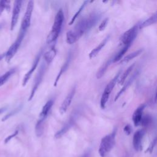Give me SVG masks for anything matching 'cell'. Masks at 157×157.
I'll use <instances>...</instances> for the list:
<instances>
[{
    "label": "cell",
    "instance_id": "9",
    "mask_svg": "<svg viewBox=\"0 0 157 157\" xmlns=\"http://www.w3.org/2000/svg\"><path fill=\"white\" fill-rule=\"evenodd\" d=\"M33 8H34V2L33 1H29L28 2L26 11L24 14L23 18L22 19V21L21 23V28H20L21 30L26 32L28 28L30 26Z\"/></svg>",
    "mask_w": 157,
    "mask_h": 157
},
{
    "label": "cell",
    "instance_id": "6",
    "mask_svg": "<svg viewBox=\"0 0 157 157\" xmlns=\"http://www.w3.org/2000/svg\"><path fill=\"white\" fill-rule=\"evenodd\" d=\"M79 114H80V109H75L73 111V112L71 113L69 118L65 123L64 126L58 131L56 132V134H55V137L56 139H58L62 137L64 134H65L74 126Z\"/></svg>",
    "mask_w": 157,
    "mask_h": 157
},
{
    "label": "cell",
    "instance_id": "34",
    "mask_svg": "<svg viewBox=\"0 0 157 157\" xmlns=\"http://www.w3.org/2000/svg\"><path fill=\"white\" fill-rule=\"evenodd\" d=\"M123 131H124V133H125L126 135H129V134L131 133V131H132L131 126L129 124H126V125L124 127Z\"/></svg>",
    "mask_w": 157,
    "mask_h": 157
},
{
    "label": "cell",
    "instance_id": "18",
    "mask_svg": "<svg viewBox=\"0 0 157 157\" xmlns=\"http://www.w3.org/2000/svg\"><path fill=\"white\" fill-rule=\"evenodd\" d=\"M56 55V50L55 48V45H51V47L49 50H48L44 55V58L45 63L47 64H49L55 58Z\"/></svg>",
    "mask_w": 157,
    "mask_h": 157
},
{
    "label": "cell",
    "instance_id": "10",
    "mask_svg": "<svg viewBox=\"0 0 157 157\" xmlns=\"http://www.w3.org/2000/svg\"><path fill=\"white\" fill-rule=\"evenodd\" d=\"M22 1H15L13 3V7L12 10V15L10 21V30L12 31L15 28L18 20L19 17V15L20 13L21 5H22Z\"/></svg>",
    "mask_w": 157,
    "mask_h": 157
},
{
    "label": "cell",
    "instance_id": "29",
    "mask_svg": "<svg viewBox=\"0 0 157 157\" xmlns=\"http://www.w3.org/2000/svg\"><path fill=\"white\" fill-rule=\"evenodd\" d=\"M10 9V1H0V16L4 11L5 9L6 10L9 11Z\"/></svg>",
    "mask_w": 157,
    "mask_h": 157
},
{
    "label": "cell",
    "instance_id": "12",
    "mask_svg": "<svg viewBox=\"0 0 157 157\" xmlns=\"http://www.w3.org/2000/svg\"><path fill=\"white\" fill-rule=\"evenodd\" d=\"M75 90H76V86H73L72 89L70 90V91L69 92V93L67 94L66 98H64L63 102L61 103V106L59 107V112L61 115L66 113L67 109L70 106L71 102L72 101V99L74 97V95L75 93Z\"/></svg>",
    "mask_w": 157,
    "mask_h": 157
},
{
    "label": "cell",
    "instance_id": "17",
    "mask_svg": "<svg viewBox=\"0 0 157 157\" xmlns=\"http://www.w3.org/2000/svg\"><path fill=\"white\" fill-rule=\"evenodd\" d=\"M53 104H54V101L52 99H49L48 101H47V102L43 106V107L42 109V110H41V112L39 114V118L40 119H42V120H45L46 118L47 117L48 115L49 114V112H50Z\"/></svg>",
    "mask_w": 157,
    "mask_h": 157
},
{
    "label": "cell",
    "instance_id": "33",
    "mask_svg": "<svg viewBox=\"0 0 157 157\" xmlns=\"http://www.w3.org/2000/svg\"><path fill=\"white\" fill-rule=\"evenodd\" d=\"M18 130H16L13 133L9 135V136H7L4 140V144H7L12 139H13L14 137H15L18 134Z\"/></svg>",
    "mask_w": 157,
    "mask_h": 157
},
{
    "label": "cell",
    "instance_id": "4",
    "mask_svg": "<svg viewBox=\"0 0 157 157\" xmlns=\"http://www.w3.org/2000/svg\"><path fill=\"white\" fill-rule=\"evenodd\" d=\"M121 74V70L119 71L117 74L115 75V77L109 82V83L106 85V86L104 88V90L102 94L101 101H100V106L102 109H105L106 104L109 100V96L110 95V93L113 90V88L115 87L116 83H117V80Z\"/></svg>",
    "mask_w": 157,
    "mask_h": 157
},
{
    "label": "cell",
    "instance_id": "11",
    "mask_svg": "<svg viewBox=\"0 0 157 157\" xmlns=\"http://www.w3.org/2000/svg\"><path fill=\"white\" fill-rule=\"evenodd\" d=\"M42 55V50H41L39 53L38 54L36 55V58H34V60L32 64V66L31 67V68L29 69V70L26 72V74L25 75L24 77H23V82H22V86H25L26 83H28V80H29V78H31L32 74H33V72H34V71L36 70L37 66H38V64L39 63V61H40V59L41 58V56Z\"/></svg>",
    "mask_w": 157,
    "mask_h": 157
},
{
    "label": "cell",
    "instance_id": "31",
    "mask_svg": "<svg viewBox=\"0 0 157 157\" xmlns=\"http://www.w3.org/2000/svg\"><path fill=\"white\" fill-rule=\"evenodd\" d=\"M151 122H152L151 117L148 115H146L142 117L140 124H141L143 126H147L149 124H150Z\"/></svg>",
    "mask_w": 157,
    "mask_h": 157
},
{
    "label": "cell",
    "instance_id": "37",
    "mask_svg": "<svg viewBox=\"0 0 157 157\" xmlns=\"http://www.w3.org/2000/svg\"><path fill=\"white\" fill-rule=\"evenodd\" d=\"M82 157H87V155L86 154H85V155H83Z\"/></svg>",
    "mask_w": 157,
    "mask_h": 157
},
{
    "label": "cell",
    "instance_id": "14",
    "mask_svg": "<svg viewBox=\"0 0 157 157\" xmlns=\"http://www.w3.org/2000/svg\"><path fill=\"white\" fill-rule=\"evenodd\" d=\"M71 58H72V53L70 51L69 53H68L67 55V56L65 60V61L64 62L63 64L62 65V66L60 68V70L59 71V72L58 73L57 75H56V77L55 78V82H54V86H56L57 85V83L59 80V78H61V75L67 71V69H68L69 67V66L70 64V63L71 61Z\"/></svg>",
    "mask_w": 157,
    "mask_h": 157
},
{
    "label": "cell",
    "instance_id": "16",
    "mask_svg": "<svg viewBox=\"0 0 157 157\" xmlns=\"http://www.w3.org/2000/svg\"><path fill=\"white\" fill-rule=\"evenodd\" d=\"M139 74V71H136L131 76V77L128 79V81H126L124 83V85L123 86V87L121 88V90L117 93V94H116L115 97V99H114V101H116L120 96L122 94L124 93V92L131 86V85L132 83V82L134 81V80L136 79V78L137 77V75Z\"/></svg>",
    "mask_w": 157,
    "mask_h": 157
},
{
    "label": "cell",
    "instance_id": "35",
    "mask_svg": "<svg viewBox=\"0 0 157 157\" xmlns=\"http://www.w3.org/2000/svg\"><path fill=\"white\" fill-rule=\"evenodd\" d=\"M6 110V107H1L0 108V115L3 113Z\"/></svg>",
    "mask_w": 157,
    "mask_h": 157
},
{
    "label": "cell",
    "instance_id": "27",
    "mask_svg": "<svg viewBox=\"0 0 157 157\" xmlns=\"http://www.w3.org/2000/svg\"><path fill=\"white\" fill-rule=\"evenodd\" d=\"M78 40V39L77 37L72 30H69L66 33V42L68 44H73Z\"/></svg>",
    "mask_w": 157,
    "mask_h": 157
},
{
    "label": "cell",
    "instance_id": "7",
    "mask_svg": "<svg viewBox=\"0 0 157 157\" xmlns=\"http://www.w3.org/2000/svg\"><path fill=\"white\" fill-rule=\"evenodd\" d=\"M46 69H47V64L45 63H42L40 65V67L39 68V69L38 70V72L36 75V77L34 80V82H33V85L30 93V95L28 99V101H31L32 100V99L33 98V97L34 96V94L36 92V91L37 90L40 83L42 82V80H43V77L44 76L45 72L46 71Z\"/></svg>",
    "mask_w": 157,
    "mask_h": 157
},
{
    "label": "cell",
    "instance_id": "36",
    "mask_svg": "<svg viewBox=\"0 0 157 157\" xmlns=\"http://www.w3.org/2000/svg\"><path fill=\"white\" fill-rule=\"evenodd\" d=\"M4 58H5V53H2V54H1L0 55V61L3 59Z\"/></svg>",
    "mask_w": 157,
    "mask_h": 157
},
{
    "label": "cell",
    "instance_id": "13",
    "mask_svg": "<svg viewBox=\"0 0 157 157\" xmlns=\"http://www.w3.org/2000/svg\"><path fill=\"white\" fill-rule=\"evenodd\" d=\"M145 131L144 129H139L137 131L134 136L132 139V144L134 149L138 151L141 149L142 147V140L144 136Z\"/></svg>",
    "mask_w": 157,
    "mask_h": 157
},
{
    "label": "cell",
    "instance_id": "30",
    "mask_svg": "<svg viewBox=\"0 0 157 157\" xmlns=\"http://www.w3.org/2000/svg\"><path fill=\"white\" fill-rule=\"evenodd\" d=\"M21 108H22V105H19L18 107L15 108L13 110H12V111H10V112L7 113L2 118V121H4L7 120V119H9V118H10L11 117L13 116L14 115H15L16 113H17L18 112H20V110L21 109Z\"/></svg>",
    "mask_w": 157,
    "mask_h": 157
},
{
    "label": "cell",
    "instance_id": "25",
    "mask_svg": "<svg viewBox=\"0 0 157 157\" xmlns=\"http://www.w3.org/2000/svg\"><path fill=\"white\" fill-rule=\"evenodd\" d=\"M44 122H45L44 120L39 118L36 124L35 132L37 137H40L44 132V123H45Z\"/></svg>",
    "mask_w": 157,
    "mask_h": 157
},
{
    "label": "cell",
    "instance_id": "22",
    "mask_svg": "<svg viewBox=\"0 0 157 157\" xmlns=\"http://www.w3.org/2000/svg\"><path fill=\"white\" fill-rule=\"evenodd\" d=\"M112 59L113 58H109V59H107L99 69V70L98 71L97 73H96V78L98 79L101 78L105 74V72H106L107 69H108L109 65L111 63H112Z\"/></svg>",
    "mask_w": 157,
    "mask_h": 157
},
{
    "label": "cell",
    "instance_id": "1",
    "mask_svg": "<svg viewBox=\"0 0 157 157\" xmlns=\"http://www.w3.org/2000/svg\"><path fill=\"white\" fill-rule=\"evenodd\" d=\"M101 17V13L100 12H94L87 17L80 20L72 30L79 39L86 32L90 30L99 21Z\"/></svg>",
    "mask_w": 157,
    "mask_h": 157
},
{
    "label": "cell",
    "instance_id": "20",
    "mask_svg": "<svg viewBox=\"0 0 157 157\" xmlns=\"http://www.w3.org/2000/svg\"><path fill=\"white\" fill-rule=\"evenodd\" d=\"M135 66V63L132 64L131 65H130L123 73H121L120 74V75L119 76L118 80H117V83L121 85L123 84H124L127 77L128 76V75L130 74V72L132 71V70L133 69V68Z\"/></svg>",
    "mask_w": 157,
    "mask_h": 157
},
{
    "label": "cell",
    "instance_id": "28",
    "mask_svg": "<svg viewBox=\"0 0 157 157\" xmlns=\"http://www.w3.org/2000/svg\"><path fill=\"white\" fill-rule=\"evenodd\" d=\"M89 2V1H85L83 3H82V4L81 5V6L80 7V8L78 9V10L75 13V14L74 15V16L72 17V18H71V21H69V25H72L73 23H74V21L75 20V19L77 18V17L80 14V13L82 12V11L84 9V8L85 7V6H86V4H88Z\"/></svg>",
    "mask_w": 157,
    "mask_h": 157
},
{
    "label": "cell",
    "instance_id": "26",
    "mask_svg": "<svg viewBox=\"0 0 157 157\" xmlns=\"http://www.w3.org/2000/svg\"><path fill=\"white\" fill-rule=\"evenodd\" d=\"M131 45H123V47L115 55V56L113 58L112 63H115L117 61H118L122 59L123 56L125 54V53L128 51V48H129Z\"/></svg>",
    "mask_w": 157,
    "mask_h": 157
},
{
    "label": "cell",
    "instance_id": "15",
    "mask_svg": "<svg viewBox=\"0 0 157 157\" xmlns=\"http://www.w3.org/2000/svg\"><path fill=\"white\" fill-rule=\"evenodd\" d=\"M145 107V104H141L134 112L132 120L135 126H137L140 124L142 118L143 117V112Z\"/></svg>",
    "mask_w": 157,
    "mask_h": 157
},
{
    "label": "cell",
    "instance_id": "8",
    "mask_svg": "<svg viewBox=\"0 0 157 157\" xmlns=\"http://www.w3.org/2000/svg\"><path fill=\"white\" fill-rule=\"evenodd\" d=\"M139 29V23L134 25L123 33L120 38L121 44L123 45H131L134 39L136 37Z\"/></svg>",
    "mask_w": 157,
    "mask_h": 157
},
{
    "label": "cell",
    "instance_id": "19",
    "mask_svg": "<svg viewBox=\"0 0 157 157\" xmlns=\"http://www.w3.org/2000/svg\"><path fill=\"white\" fill-rule=\"evenodd\" d=\"M110 38V36H107L101 42L100 44L96 46L94 48H93L91 52L90 53H89V58L90 59H92L93 58H94L96 56L98 55V54L99 53V52L102 50V48L105 45V44H107V41L109 40Z\"/></svg>",
    "mask_w": 157,
    "mask_h": 157
},
{
    "label": "cell",
    "instance_id": "5",
    "mask_svg": "<svg viewBox=\"0 0 157 157\" xmlns=\"http://www.w3.org/2000/svg\"><path fill=\"white\" fill-rule=\"evenodd\" d=\"M26 31H22L20 29L19 34L16 39V40L14 41V42L10 45L7 52L5 53V58L7 63H9L12 58L14 56V55L16 54L17 52L18 51L23 39L25 37Z\"/></svg>",
    "mask_w": 157,
    "mask_h": 157
},
{
    "label": "cell",
    "instance_id": "21",
    "mask_svg": "<svg viewBox=\"0 0 157 157\" xmlns=\"http://www.w3.org/2000/svg\"><path fill=\"white\" fill-rule=\"evenodd\" d=\"M156 20H157V12H155L148 18H147L141 23H139V29L155 24L156 22Z\"/></svg>",
    "mask_w": 157,
    "mask_h": 157
},
{
    "label": "cell",
    "instance_id": "3",
    "mask_svg": "<svg viewBox=\"0 0 157 157\" xmlns=\"http://www.w3.org/2000/svg\"><path fill=\"white\" fill-rule=\"evenodd\" d=\"M116 132L117 129L115 128L110 134L106 135L101 139L99 148V153L101 157H104L114 147Z\"/></svg>",
    "mask_w": 157,
    "mask_h": 157
},
{
    "label": "cell",
    "instance_id": "2",
    "mask_svg": "<svg viewBox=\"0 0 157 157\" xmlns=\"http://www.w3.org/2000/svg\"><path fill=\"white\" fill-rule=\"evenodd\" d=\"M64 21V13L62 9H59L55 17L52 29L47 37V43L50 45L55 44V42L61 32Z\"/></svg>",
    "mask_w": 157,
    "mask_h": 157
},
{
    "label": "cell",
    "instance_id": "32",
    "mask_svg": "<svg viewBox=\"0 0 157 157\" xmlns=\"http://www.w3.org/2000/svg\"><path fill=\"white\" fill-rule=\"evenodd\" d=\"M108 21H109V18H104V19L102 21V22L101 23V24L99 25V27H98V29H99L100 31H102L104 30L105 28H106L107 25Z\"/></svg>",
    "mask_w": 157,
    "mask_h": 157
},
{
    "label": "cell",
    "instance_id": "38",
    "mask_svg": "<svg viewBox=\"0 0 157 157\" xmlns=\"http://www.w3.org/2000/svg\"><path fill=\"white\" fill-rule=\"evenodd\" d=\"M1 28H2V25H1V24H0V29H1Z\"/></svg>",
    "mask_w": 157,
    "mask_h": 157
},
{
    "label": "cell",
    "instance_id": "23",
    "mask_svg": "<svg viewBox=\"0 0 157 157\" xmlns=\"http://www.w3.org/2000/svg\"><path fill=\"white\" fill-rule=\"evenodd\" d=\"M142 52H143V49L142 48H140V49H139L137 50H136V51H134V52L128 54V55H126L123 59H121L120 63V64H126V63H128L129 61L132 60L133 58H134L136 56H137L139 55H140Z\"/></svg>",
    "mask_w": 157,
    "mask_h": 157
},
{
    "label": "cell",
    "instance_id": "24",
    "mask_svg": "<svg viewBox=\"0 0 157 157\" xmlns=\"http://www.w3.org/2000/svg\"><path fill=\"white\" fill-rule=\"evenodd\" d=\"M16 70L17 69L15 67L11 68L6 72L3 75L0 76V86L3 85L9 79V78L14 74V73L16 72Z\"/></svg>",
    "mask_w": 157,
    "mask_h": 157
}]
</instances>
